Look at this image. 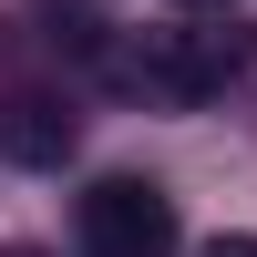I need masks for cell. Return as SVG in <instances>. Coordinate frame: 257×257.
<instances>
[{
  "label": "cell",
  "mask_w": 257,
  "mask_h": 257,
  "mask_svg": "<svg viewBox=\"0 0 257 257\" xmlns=\"http://www.w3.org/2000/svg\"><path fill=\"white\" fill-rule=\"evenodd\" d=\"M0 257H31V247H0Z\"/></svg>",
  "instance_id": "obj_6"
},
{
  "label": "cell",
  "mask_w": 257,
  "mask_h": 257,
  "mask_svg": "<svg viewBox=\"0 0 257 257\" xmlns=\"http://www.w3.org/2000/svg\"><path fill=\"white\" fill-rule=\"evenodd\" d=\"M226 72H247V31H185L144 52V82L155 93H216Z\"/></svg>",
  "instance_id": "obj_2"
},
{
  "label": "cell",
  "mask_w": 257,
  "mask_h": 257,
  "mask_svg": "<svg viewBox=\"0 0 257 257\" xmlns=\"http://www.w3.org/2000/svg\"><path fill=\"white\" fill-rule=\"evenodd\" d=\"M206 257H257V237H216V247H206Z\"/></svg>",
  "instance_id": "obj_4"
},
{
  "label": "cell",
  "mask_w": 257,
  "mask_h": 257,
  "mask_svg": "<svg viewBox=\"0 0 257 257\" xmlns=\"http://www.w3.org/2000/svg\"><path fill=\"white\" fill-rule=\"evenodd\" d=\"M72 226H82V257H175V196L155 175H103Z\"/></svg>",
  "instance_id": "obj_1"
},
{
  "label": "cell",
  "mask_w": 257,
  "mask_h": 257,
  "mask_svg": "<svg viewBox=\"0 0 257 257\" xmlns=\"http://www.w3.org/2000/svg\"><path fill=\"white\" fill-rule=\"evenodd\" d=\"M175 11H226V0H175Z\"/></svg>",
  "instance_id": "obj_5"
},
{
  "label": "cell",
  "mask_w": 257,
  "mask_h": 257,
  "mask_svg": "<svg viewBox=\"0 0 257 257\" xmlns=\"http://www.w3.org/2000/svg\"><path fill=\"white\" fill-rule=\"evenodd\" d=\"M0 144H11V165H62L72 155V113H62L52 93H11V113H0Z\"/></svg>",
  "instance_id": "obj_3"
}]
</instances>
